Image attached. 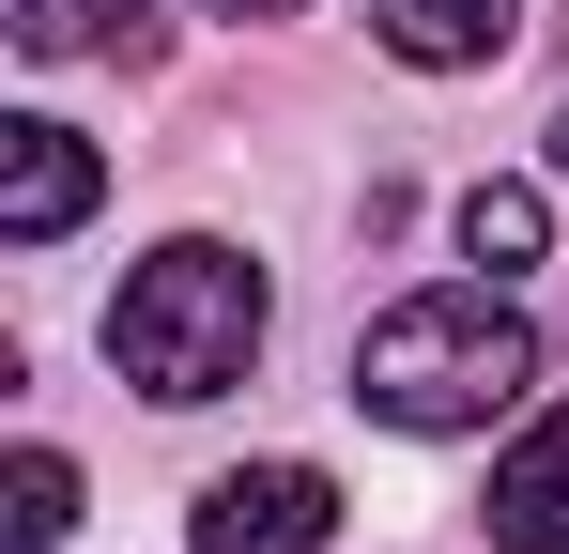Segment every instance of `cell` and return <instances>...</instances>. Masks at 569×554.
Returning a JSON list of instances; mask_svg holds the SVG:
<instances>
[{
	"instance_id": "cell-2",
	"label": "cell",
	"mask_w": 569,
	"mask_h": 554,
	"mask_svg": "<svg viewBox=\"0 0 569 554\" xmlns=\"http://www.w3.org/2000/svg\"><path fill=\"white\" fill-rule=\"evenodd\" d=\"M262 324H278V308H262V263L216 247V231H170L154 263L108 293V369L186 416V400H231V385L262 369Z\"/></svg>"
},
{
	"instance_id": "cell-11",
	"label": "cell",
	"mask_w": 569,
	"mask_h": 554,
	"mask_svg": "<svg viewBox=\"0 0 569 554\" xmlns=\"http://www.w3.org/2000/svg\"><path fill=\"white\" fill-rule=\"evenodd\" d=\"M555 185H569V108H555Z\"/></svg>"
},
{
	"instance_id": "cell-8",
	"label": "cell",
	"mask_w": 569,
	"mask_h": 554,
	"mask_svg": "<svg viewBox=\"0 0 569 554\" xmlns=\"http://www.w3.org/2000/svg\"><path fill=\"white\" fill-rule=\"evenodd\" d=\"M539 247H555V200H539V185H462V263L523 277Z\"/></svg>"
},
{
	"instance_id": "cell-4",
	"label": "cell",
	"mask_w": 569,
	"mask_h": 554,
	"mask_svg": "<svg viewBox=\"0 0 569 554\" xmlns=\"http://www.w3.org/2000/svg\"><path fill=\"white\" fill-rule=\"evenodd\" d=\"M108 155L78 123H0V247H62L78 216H93Z\"/></svg>"
},
{
	"instance_id": "cell-7",
	"label": "cell",
	"mask_w": 569,
	"mask_h": 554,
	"mask_svg": "<svg viewBox=\"0 0 569 554\" xmlns=\"http://www.w3.org/2000/svg\"><path fill=\"white\" fill-rule=\"evenodd\" d=\"M16 47L31 62H139L154 47V0H16Z\"/></svg>"
},
{
	"instance_id": "cell-1",
	"label": "cell",
	"mask_w": 569,
	"mask_h": 554,
	"mask_svg": "<svg viewBox=\"0 0 569 554\" xmlns=\"http://www.w3.org/2000/svg\"><path fill=\"white\" fill-rule=\"evenodd\" d=\"M355 400H370L385 432H492V416L539 400V324H523L492 277L400 293L370 339H355Z\"/></svg>"
},
{
	"instance_id": "cell-10",
	"label": "cell",
	"mask_w": 569,
	"mask_h": 554,
	"mask_svg": "<svg viewBox=\"0 0 569 554\" xmlns=\"http://www.w3.org/2000/svg\"><path fill=\"white\" fill-rule=\"evenodd\" d=\"M216 16H308V0H216Z\"/></svg>"
},
{
	"instance_id": "cell-9",
	"label": "cell",
	"mask_w": 569,
	"mask_h": 554,
	"mask_svg": "<svg viewBox=\"0 0 569 554\" xmlns=\"http://www.w3.org/2000/svg\"><path fill=\"white\" fill-rule=\"evenodd\" d=\"M62 524H78V462H62V447H16V477H0V540L47 554Z\"/></svg>"
},
{
	"instance_id": "cell-5",
	"label": "cell",
	"mask_w": 569,
	"mask_h": 554,
	"mask_svg": "<svg viewBox=\"0 0 569 554\" xmlns=\"http://www.w3.org/2000/svg\"><path fill=\"white\" fill-rule=\"evenodd\" d=\"M477 524H492L508 554H569V400H539V416L508 432L492 493H477Z\"/></svg>"
},
{
	"instance_id": "cell-3",
	"label": "cell",
	"mask_w": 569,
	"mask_h": 554,
	"mask_svg": "<svg viewBox=\"0 0 569 554\" xmlns=\"http://www.w3.org/2000/svg\"><path fill=\"white\" fill-rule=\"evenodd\" d=\"M323 540H339V477L323 462H231L186 524V554H323Z\"/></svg>"
},
{
	"instance_id": "cell-6",
	"label": "cell",
	"mask_w": 569,
	"mask_h": 554,
	"mask_svg": "<svg viewBox=\"0 0 569 554\" xmlns=\"http://www.w3.org/2000/svg\"><path fill=\"white\" fill-rule=\"evenodd\" d=\"M523 0H370V47L416 62V78H462V62H508Z\"/></svg>"
}]
</instances>
